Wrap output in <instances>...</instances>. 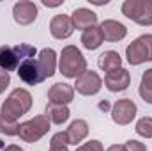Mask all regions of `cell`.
Here are the masks:
<instances>
[{
	"mask_svg": "<svg viewBox=\"0 0 152 151\" xmlns=\"http://www.w3.org/2000/svg\"><path fill=\"white\" fill-rule=\"evenodd\" d=\"M46 115L50 117L51 123L62 124V123H66L67 117H69V109H67L66 105H53V103H50V105L46 107Z\"/></svg>",
	"mask_w": 152,
	"mask_h": 151,
	"instance_id": "20",
	"label": "cell"
},
{
	"mask_svg": "<svg viewBox=\"0 0 152 151\" xmlns=\"http://www.w3.org/2000/svg\"><path fill=\"white\" fill-rule=\"evenodd\" d=\"M9 82H11L9 73H7V71H4V70H0V93H4V91H5V87L9 85Z\"/></svg>",
	"mask_w": 152,
	"mask_h": 151,
	"instance_id": "28",
	"label": "cell"
},
{
	"mask_svg": "<svg viewBox=\"0 0 152 151\" xmlns=\"http://www.w3.org/2000/svg\"><path fill=\"white\" fill-rule=\"evenodd\" d=\"M99 109H110V105H108V101H103V103H99Z\"/></svg>",
	"mask_w": 152,
	"mask_h": 151,
	"instance_id": "32",
	"label": "cell"
},
{
	"mask_svg": "<svg viewBox=\"0 0 152 151\" xmlns=\"http://www.w3.org/2000/svg\"><path fill=\"white\" fill-rule=\"evenodd\" d=\"M101 32H103V38L106 39V41L115 43V41H120V39L126 38L127 29L122 23L115 21V20H106V21L101 23Z\"/></svg>",
	"mask_w": 152,
	"mask_h": 151,
	"instance_id": "13",
	"label": "cell"
},
{
	"mask_svg": "<svg viewBox=\"0 0 152 151\" xmlns=\"http://www.w3.org/2000/svg\"><path fill=\"white\" fill-rule=\"evenodd\" d=\"M20 132V124L16 123H11V121H5L0 117V133H5V135H18Z\"/></svg>",
	"mask_w": 152,
	"mask_h": 151,
	"instance_id": "24",
	"label": "cell"
},
{
	"mask_svg": "<svg viewBox=\"0 0 152 151\" xmlns=\"http://www.w3.org/2000/svg\"><path fill=\"white\" fill-rule=\"evenodd\" d=\"M50 151H67L66 146H50Z\"/></svg>",
	"mask_w": 152,
	"mask_h": 151,
	"instance_id": "30",
	"label": "cell"
},
{
	"mask_svg": "<svg viewBox=\"0 0 152 151\" xmlns=\"http://www.w3.org/2000/svg\"><path fill=\"white\" fill-rule=\"evenodd\" d=\"M67 144H69V139H67V133L66 132L55 133L53 139H51V142H50V146H67Z\"/></svg>",
	"mask_w": 152,
	"mask_h": 151,
	"instance_id": "25",
	"label": "cell"
},
{
	"mask_svg": "<svg viewBox=\"0 0 152 151\" xmlns=\"http://www.w3.org/2000/svg\"><path fill=\"white\" fill-rule=\"evenodd\" d=\"M71 21H73V27H75V29H83V30H87V29H90V27L96 25L97 16H96V13H92L90 9L80 7V9H76L75 13H73Z\"/></svg>",
	"mask_w": 152,
	"mask_h": 151,
	"instance_id": "14",
	"label": "cell"
},
{
	"mask_svg": "<svg viewBox=\"0 0 152 151\" xmlns=\"http://www.w3.org/2000/svg\"><path fill=\"white\" fill-rule=\"evenodd\" d=\"M76 151H103V144L99 141H90V142L80 146Z\"/></svg>",
	"mask_w": 152,
	"mask_h": 151,
	"instance_id": "26",
	"label": "cell"
},
{
	"mask_svg": "<svg viewBox=\"0 0 152 151\" xmlns=\"http://www.w3.org/2000/svg\"><path fill=\"white\" fill-rule=\"evenodd\" d=\"M55 57H57V55H55V52H53L51 48L41 50L37 61H36L37 71H39V80H41V82L46 80L48 76H51L55 73V66H57V59H55Z\"/></svg>",
	"mask_w": 152,
	"mask_h": 151,
	"instance_id": "8",
	"label": "cell"
},
{
	"mask_svg": "<svg viewBox=\"0 0 152 151\" xmlns=\"http://www.w3.org/2000/svg\"><path fill=\"white\" fill-rule=\"evenodd\" d=\"M32 107V96L28 91L25 89H14L9 98L4 101L2 105V119L5 121H11V123H16V119L23 114H27Z\"/></svg>",
	"mask_w": 152,
	"mask_h": 151,
	"instance_id": "1",
	"label": "cell"
},
{
	"mask_svg": "<svg viewBox=\"0 0 152 151\" xmlns=\"http://www.w3.org/2000/svg\"><path fill=\"white\" fill-rule=\"evenodd\" d=\"M60 71L62 75L67 76V78H78L81 73L87 71V61L83 59L81 52L69 44L62 50V55H60Z\"/></svg>",
	"mask_w": 152,
	"mask_h": 151,
	"instance_id": "2",
	"label": "cell"
},
{
	"mask_svg": "<svg viewBox=\"0 0 152 151\" xmlns=\"http://www.w3.org/2000/svg\"><path fill=\"white\" fill-rule=\"evenodd\" d=\"M12 16L20 25H30L37 18V7L34 2H18L12 7Z\"/></svg>",
	"mask_w": 152,
	"mask_h": 151,
	"instance_id": "10",
	"label": "cell"
},
{
	"mask_svg": "<svg viewBox=\"0 0 152 151\" xmlns=\"http://www.w3.org/2000/svg\"><path fill=\"white\" fill-rule=\"evenodd\" d=\"M106 151H127V150H126V146H118V144H115V146H110Z\"/></svg>",
	"mask_w": 152,
	"mask_h": 151,
	"instance_id": "29",
	"label": "cell"
},
{
	"mask_svg": "<svg viewBox=\"0 0 152 151\" xmlns=\"http://www.w3.org/2000/svg\"><path fill=\"white\" fill-rule=\"evenodd\" d=\"M129 82H131V76L127 73V70H124V68L113 70V71L106 73V76H104V85L112 93H118V91L127 89Z\"/></svg>",
	"mask_w": 152,
	"mask_h": 151,
	"instance_id": "11",
	"label": "cell"
},
{
	"mask_svg": "<svg viewBox=\"0 0 152 151\" xmlns=\"http://www.w3.org/2000/svg\"><path fill=\"white\" fill-rule=\"evenodd\" d=\"M140 96L147 101L152 103V70H147L142 76V84H140Z\"/></svg>",
	"mask_w": 152,
	"mask_h": 151,
	"instance_id": "21",
	"label": "cell"
},
{
	"mask_svg": "<svg viewBox=\"0 0 152 151\" xmlns=\"http://www.w3.org/2000/svg\"><path fill=\"white\" fill-rule=\"evenodd\" d=\"M18 76L28 84V85H36L39 84V71H37V64L34 59H28V61H23L20 66H18Z\"/></svg>",
	"mask_w": 152,
	"mask_h": 151,
	"instance_id": "15",
	"label": "cell"
},
{
	"mask_svg": "<svg viewBox=\"0 0 152 151\" xmlns=\"http://www.w3.org/2000/svg\"><path fill=\"white\" fill-rule=\"evenodd\" d=\"M103 41H104V38H103L101 27H96V25L90 27V29H87V30H83V34H81V43H83V46L87 50L99 48Z\"/></svg>",
	"mask_w": 152,
	"mask_h": 151,
	"instance_id": "18",
	"label": "cell"
},
{
	"mask_svg": "<svg viewBox=\"0 0 152 151\" xmlns=\"http://www.w3.org/2000/svg\"><path fill=\"white\" fill-rule=\"evenodd\" d=\"M2 151H23L20 146H7L5 150H2Z\"/></svg>",
	"mask_w": 152,
	"mask_h": 151,
	"instance_id": "31",
	"label": "cell"
},
{
	"mask_svg": "<svg viewBox=\"0 0 152 151\" xmlns=\"http://www.w3.org/2000/svg\"><path fill=\"white\" fill-rule=\"evenodd\" d=\"M101 85H103V80H101V76L97 75L96 71H85V73H81V75L76 78V91L80 93V94H85V96H90V94H96L99 89H101Z\"/></svg>",
	"mask_w": 152,
	"mask_h": 151,
	"instance_id": "6",
	"label": "cell"
},
{
	"mask_svg": "<svg viewBox=\"0 0 152 151\" xmlns=\"http://www.w3.org/2000/svg\"><path fill=\"white\" fill-rule=\"evenodd\" d=\"M129 64H142L145 61H152V34H143L136 41H133L126 50Z\"/></svg>",
	"mask_w": 152,
	"mask_h": 151,
	"instance_id": "4",
	"label": "cell"
},
{
	"mask_svg": "<svg viewBox=\"0 0 152 151\" xmlns=\"http://www.w3.org/2000/svg\"><path fill=\"white\" fill-rule=\"evenodd\" d=\"M124 146H126L127 151H147V148L142 142H138V141H127Z\"/></svg>",
	"mask_w": 152,
	"mask_h": 151,
	"instance_id": "27",
	"label": "cell"
},
{
	"mask_svg": "<svg viewBox=\"0 0 152 151\" xmlns=\"http://www.w3.org/2000/svg\"><path fill=\"white\" fill-rule=\"evenodd\" d=\"M20 59L14 52L12 46H0V70L4 71H12L18 70Z\"/></svg>",
	"mask_w": 152,
	"mask_h": 151,
	"instance_id": "17",
	"label": "cell"
},
{
	"mask_svg": "<svg viewBox=\"0 0 152 151\" xmlns=\"http://www.w3.org/2000/svg\"><path fill=\"white\" fill-rule=\"evenodd\" d=\"M136 133L142 137L152 139V117H142L136 123Z\"/></svg>",
	"mask_w": 152,
	"mask_h": 151,
	"instance_id": "23",
	"label": "cell"
},
{
	"mask_svg": "<svg viewBox=\"0 0 152 151\" xmlns=\"http://www.w3.org/2000/svg\"><path fill=\"white\" fill-rule=\"evenodd\" d=\"M134 115H136V105L127 98L118 100L112 109V119L117 124H129Z\"/></svg>",
	"mask_w": 152,
	"mask_h": 151,
	"instance_id": "7",
	"label": "cell"
},
{
	"mask_svg": "<svg viewBox=\"0 0 152 151\" xmlns=\"http://www.w3.org/2000/svg\"><path fill=\"white\" fill-rule=\"evenodd\" d=\"M120 62H122V59H120L118 52H113V50H108V52L101 53L99 55V61H97L99 68L104 70L106 73H110L113 70H118L120 68Z\"/></svg>",
	"mask_w": 152,
	"mask_h": 151,
	"instance_id": "19",
	"label": "cell"
},
{
	"mask_svg": "<svg viewBox=\"0 0 152 151\" xmlns=\"http://www.w3.org/2000/svg\"><path fill=\"white\" fill-rule=\"evenodd\" d=\"M12 48H14L18 59H20V64L23 61H28V59H32L36 55V48L30 46V44H18V46H12Z\"/></svg>",
	"mask_w": 152,
	"mask_h": 151,
	"instance_id": "22",
	"label": "cell"
},
{
	"mask_svg": "<svg viewBox=\"0 0 152 151\" xmlns=\"http://www.w3.org/2000/svg\"><path fill=\"white\" fill-rule=\"evenodd\" d=\"M73 98H75V89L69 84H64V82L55 84L48 91V100L53 105H67L69 101H73Z\"/></svg>",
	"mask_w": 152,
	"mask_h": 151,
	"instance_id": "9",
	"label": "cell"
},
{
	"mask_svg": "<svg viewBox=\"0 0 152 151\" xmlns=\"http://www.w3.org/2000/svg\"><path fill=\"white\" fill-rule=\"evenodd\" d=\"M50 117L48 115H36L34 119L20 124V132L18 135L25 141V142H36L39 141L48 130H50Z\"/></svg>",
	"mask_w": 152,
	"mask_h": 151,
	"instance_id": "5",
	"label": "cell"
},
{
	"mask_svg": "<svg viewBox=\"0 0 152 151\" xmlns=\"http://www.w3.org/2000/svg\"><path fill=\"white\" fill-rule=\"evenodd\" d=\"M66 133H67L69 144H78V142H81V141L87 137V133H88V124H87L83 119H76V121H73V123L69 124V128L66 130Z\"/></svg>",
	"mask_w": 152,
	"mask_h": 151,
	"instance_id": "16",
	"label": "cell"
},
{
	"mask_svg": "<svg viewBox=\"0 0 152 151\" xmlns=\"http://www.w3.org/2000/svg\"><path fill=\"white\" fill-rule=\"evenodd\" d=\"M122 13L138 25H152V0H127L122 5Z\"/></svg>",
	"mask_w": 152,
	"mask_h": 151,
	"instance_id": "3",
	"label": "cell"
},
{
	"mask_svg": "<svg viewBox=\"0 0 152 151\" xmlns=\"http://www.w3.org/2000/svg\"><path fill=\"white\" fill-rule=\"evenodd\" d=\"M73 21H71V18L69 16H66V14H57L53 20H51V23H50V32H51V36L57 39H66L69 38L71 34H73Z\"/></svg>",
	"mask_w": 152,
	"mask_h": 151,
	"instance_id": "12",
	"label": "cell"
}]
</instances>
